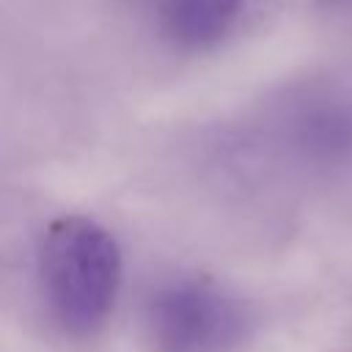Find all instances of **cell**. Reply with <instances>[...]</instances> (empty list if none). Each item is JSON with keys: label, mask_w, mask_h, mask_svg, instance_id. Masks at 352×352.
<instances>
[{"label": "cell", "mask_w": 352, "mask_h": 352, "mask_svg": "<svg viewBox=\"0 0 352 352\" xmlns=\"http://www.w3.org/2000/svg\"><path fill=\"white\" fill-rule=\"evenodd\" d=\"M38 278L52 319L72 336L104 324L121 286L116 236L85 214L55 217L38 245Z\"/></svg>", "instance_id": "cell-1"}, {"label": "cell", "mask_w": 352, "mask_h": 352, "mask_svg": "<svg viewBox=\"0 0 352 352\" xmlns=\"http://www.w3.org/2000/svg\"><path fill=\"white\" fill-rule=\"evenodd\" d=\"M245 311L201 278L162 283L146 305L148 338L160 352H228L245 336Z\"/></svg>", "instance_id": "cell-2"}, {"label": "cell", "mask_w": 352, "mask_h": 352, "mask_svg": "<svg viewBox=\"0 0 352 352\" xmlns=\"http://www.w3.org/2000/svg\"><path fill=\"white\" fill-rule=\"evenodd\" d=\"M248 0H160V22L182 47H212L239 22Z\"/></svg>", "instance_id": "cell-3"}, {"label": "cell", "mask_w": 352, "mask_h": 352, "mask_svg": "<svg viewBox=\"0 0 352 352\" xmlns=\"http://www.w3.org/2000/svg\"><path fill=\"white\" fill-rule=\"evenodd\" d=\"M297 143L316 157H336L352 148V110L338 102L308 107L297 121Z\"/></svg>", "instance_id": "cell-4"}]
</instances>
